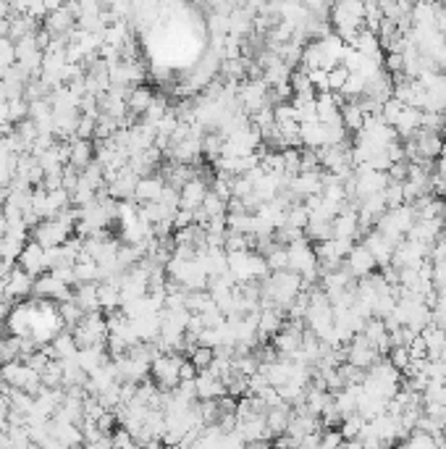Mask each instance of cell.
I'll return each instance as SVG.
<instances>
[{
  "label": "cell",
  "mask_w": 446,
  "mask_h": 449,
  "mask_svg": "<svg viewBox=\"0 0 446 449\" xmlns=\"http://www.w3.org/2000/svg\"><path fill=\"white\" fill-rule=\"evenodd\" d=\"M307 223H310V210H307V205L305 203H294L292 208L286 210V226L305 231Z\"/></svg>",
  "instance_id": "4316f807"
},
{
  "label": "cell",
  "mask_w": 446,
  "mask_h": 449,
  "mask_svg": "<svg viewBox=\"0 0 446 449\" xmlns=\"http://www.w3.org/2000/svg\"><path fill=\"white\" fill-rule=\"evenodd\" d=\"M381 360V355H378V350L370 344L362 334H357L355 339H352V344H349V360L355 368H359V371H370L376 362Z\"/></svg>",
  "instance_id": "5b68a950"
},
{
  "label": "cell",
  "mask_w": 446,
  "mask_h": 449,
  "mask_svg": "<svg viewBox=\"0 0 446 449\" xmlns=\"http://www.w3.org/2000/svg\"><path fill=\"white\" fill-rule=\"evenodd\" d=\"M163 189H165V179L161 176H144L140 179L137 184V192H134V203H161L163 198Z\"/></svg>",
  "instance_id": "5bb4252c"
},
{
  "label": "cell",
  "mask_w": 446,
  "mask_h": 449,
  "mask_svg": "<svg viewBox=\"0 0 446 449\" xmlns=\"http://www.w3.org/2000/svg\"><path fill=\"white\" fill-rule=\"evenodd\" d=\"M19 268L24 274H29L32 279H40V276L47 271V263H45V250L37 244V242H27L24 244V252L19 258Z\"/></svg>",
  "instance_id": "ba28073f"
},
{
  "label": "cell",
  "mask_w": 446,
  "mask_h": 449,
  "mask_svg": "<svg viewBox=\"0 0 446 449\" xmlns=\"http://www.w3.org/2000/svg\"><path fill=\"white\" fill-rule=\"evenodd\" d=\"M202 213L207 216V221L210 219H221V216H229V203H223V200L218 198V195H213V192H207L205 203H202Z\"/></svg>",
  "instance_id": "f546056e"
},
{
  "label": "cell",
  "mask_w": 446,
  "mask_h": 449,
  "mask_svg": "<svg viewBox=\"0 0 446 449\" xmlns=\"http://www.w3.org/2000/svg\"><path fill=\"white\" fill-rule=\"evenodd\" d=\"M362 244H365V247L370 250V255H373L376 265H381V268L392 265V258H394V250H396V247H394L389 240H383V237L376 229L362 237Z\"/></svg>",
  "instance_id": "9c48e42d"
},
{
  "label": "cell",
  "mask_w": 446,
  "mask_h": 449,
  "mask_svg": "<svg viewBox=\"0 0 446 449\" xmlns=\"http://www.w3.org/2000/svg\"><path fill=\"white\" fill-rule=\"evenodd\" d=\"M58 316H61V323H64V326L77 329L79 323H82V318L87 316V313H84L74 300H68V302H61V305H58Z\"/></svg>",
  "instance_id": "484cf974"
},
{
  "label": "cell",
  "mask_w": 446,
  "mask_h": 449,
  "mask_svg": "<svg viewBox=\"0 0 446 449\" xmlns=\"http://www.w3.org/2000/svg\"><path fill=\"white\" fill-rule=\"evenodd\" d=\"M153 100H155V95L147 87H134L129 92V98H126V108H129V113L134 119H142V116L150 110Z\"/></svg>",
  "instance_id": "e0dca14e"
},
{
  "label": "cell",
  "mask_w": 446,
  "mask_h": 449,
  "mask_svg": "<svg viewBox=\"0 0 446 449\" xmlns=\"http://www.w3.org/2000/svg\"><path fill=\"white\" fill-rule=\"evenodd\" d=\"M344 268L349 271V276L355 279V281H359V279H368L370 274H376V260H373V255H370V250L362 244V242H357L355 244V250L349 252V258L344 260Z\"/></svg>",
  "instance_id": "3957f363"
},
{
  "label": "cell",
  "mask_w": 446,
  "mask_h": 449,
  "mask_svg": "<svg viewBox=\"0 0 446 449\" xmlns=\"http://www.w3.org/2000/svg\"><path fill=\"white\" fill-rule=\"evenodd\" d=\"M415 147H417V155H420V161H438V155H441V147H444V137L436 132H425V129H420V132L412 137Z\"/></svg>",
  "instance_id": "8fae6325"
},
{
  "label": "cell",
  "mask_w": 446,
  "mask_h": 449,
  "mask_svg": "<svg viewBox=\"0 0 446 449\" xmlns=\"http://www.w3.org/2000/svg\"><path fill=\"white\" fill-rule=\"evenodd\" d=\"M186 358L184 355H179V352H168V355H158L153 362H150V378L158 389H163V392H171L176 389L179 383H181V362Z\"/></svg>",
  "instance_id": "6da1fadb"
},
{
  "label": "cell",
  "mask_w": 446,
  "mask_h": 449,
  "mask_svg": "<svg viewBox=\"0 0 446 449\" xmlns=\"http://www.w3.org/2000/svg\"><path fill=\"white\" fill-rule=\"evenodd\" d=\"M386 216H389V221L394 223V229L399 231L404 240H407V234H410L412 226L417 223V213H415L412 205H402V208H396V210H389Z\"/></svg>",
  "instance_id": "d6986e66"
},
{
  "label": "cell",
  "mask_w": 446,
  "mask_h": 449,
  "mask_svg": "<svg viewBox=\"0 0 446 449\" xmlns=\"http://www.w3.org/2000/svg\"><path fill=\"white\" fill-rule=\"evenodd\" d=\"M273 121H276V126H283V124H292V121H297V110H294L292 103L273 105Z\"/></svg>",
  "instance_id": "8d00e7d4"
},
{
  "label": "cell",
  "mask_w": 446,
  "mask_h": 449,
  "mask_svg": "<svg viewBox=\"0 0 446 449\" xmlns=\"http://www.w3.org/2000/svg\"><path fill=\"white\" fill-rule=\"evenodd\" d=\"M195 386H197V399H200V402H210V399L226 397V383L221 381V378H216L210 371L197 373Z\"/></svg>",
  "instance_id": "30bf717a"
},
{
  "label": "cell",
  "mask_w": 446,
  "mask_h": 449,
  "mask_svg": "<svg viewBox=\"0 0 446 449\" xmlns=\"http://www.w3.org/2000/svg\"><path fill=\"white\" fill-rule=\"evenodd\" d=\"M383 200H386V210L402 208V205H404L402 182H389V186L383 189Z\"/></svg>",
  "instance_id": "1f68e13d"
},
{
  "label": "cell",
  "mask_w": 446,
  "mask_h": 449,
  "mask_svg": "<svg viewBox=\"0 0 446 449\" xmlns=\"http://www.w3.org/2000/svg\"><path fill=\"white\" fill-rule=\"evenodd\" d=\"M79 186L95 192V195H98V189H105V174H103V165L98 161L89 163L84 171H79Z\"/></svg>",
  "instance_id": "44dd1931"
},
{
  "label": "cell",
  "mask_w": 446,
  "mask_h": 449,
  "mask_svg": "<svg viewBox=\"0 0 446 449\" xmlns=\"http://www.w3.org/2000/svg\"><path fill=\"white\" fill-rule=\"evenodd\" d=\"M74 339H77L79 350H87V347H103L108 341V323L103 313H87L82 318L77 329L71 331Z\"/></svg>",
  "instance_id": "7a4b0ae2"
},
{
  "label": "cell",
  "mask_w": 446,
  "mask_h": 449,
  "mask_svg": "<svg viewBox=\"0 0 446 449\" xmlns=\"http://www.w3.org/2000/svg\"><path fill=\"white\" fill-rule=\"evenodd\" d=\"M89 163H95V142L74 140L71 142V161H68V165H74L77 171H84Z\"/></svg>",
  "instance_id": "ac0fdd59"
},
{
  "label": "cell",
  "mask_w": 446,
  "mask_h": 449,
  "mask_svg": "<svg viewBox=\"0 0 446 449\" xmlns=\"http://www.w3.org/2000/svg\"><path fill=\"white\" fill-rule=\"evenodd\" d=\"M404 108H407V105H402L399 100H394V98L386 100V103H383V108H381V119L386 121L389 126H394V124L399 121V116H402Z\"/></svg>",
  "instance_id": "e575fe53"
},
{
  "label": "cell",
  "mask_w": 446,
  "mask_h": 449,
  "mask_svg": "<svg viewBox=\"0 0 446 449\" xmlns=\"http://www.w3.org/2000/svg\"><path fill=\"white\" fill-rule=\"evenodd\" d=\"M207 192H210V186H207V182L202 179V176H197V179H192V182H186L184 186H181V200H179V208L181 210H200L202 208V203H205Z\"/></svg>",
  "instance_id": "8992f818"
},
{
  "label": "cell",
  "mask_w": 446,
  "mask_h": 449,
  "mask_svg": "<svg viewBox=\"0 0 446 449\" xmlns=\"http://www.w3.org/2000/svg\"><path fill=\"white\" fill-rule=\"evenodd\" d=\"M281 329H283L281 310H276V307H265V310H260V318H258V339L265 341L268 337L273 339Z\"/></svg>",
  "instance_id": "9a60e30c"
},
{
  "label": "cell",
  "mask_w": 446,
  "mask_h": 449,
  "mask_svg": "<svg viewBox=\"0 0 446 449\" xmlns=\"http://www.w3.org/2000/svg\"><path fill=\"white\" fill-rule=\"evenodd\" d=\"M98 305H100V313H103V310H105V313H116V310H121L119 286L108 284V281L98 284Z\"/></svg>",
  "instance_id": "7402d4cb"
},
{
  "label": "cell",
  "mask_w": 446,
  "mask_h": 449,
  "mask_svg": "<svg viewBox=\"0 0 446 449\" xmlns=\"http://www.w3.org/2000/svg\"><path fill=\"white\" fill-rule=\"evenodd\" d=\"M438 360H444V362H446V341H444V350H441V358H438Z\"/></svg>",
  "instance_id": "bcb514c9"
},
{
  "label": "cell",
  "mask_w": 446,
  "mask_h": 449,
  "mask_svg": "<svg viewBox=\"0 0 446 449\" xmlns=\"http://www.w3.org/2000/svg\"><path fill=\"white\" fill-rule=\"evenodd\" d=\"M74 27H77V19L68 13L66 6H61L55 13L45 16V32L50 34V37H66L68 32H74Z\"/></svg>",
  "instance_id": "7c38bea8"
},
{
  "label": "cell",
  "mask_w": 446,
  "mask_h": 449,
  "mask_svg": "<svg viewBox=\"0 0 446 449\" xmlns=\"http://www.w3.org/2000/svg\"><path fill=\"white\" fill-rule=\"evenodd\" d=\"M95 126H98V121H95V119H89V116H79L77 140H87V142H95Z\"/></svg>",
  "instance_id": "f35d334b"
},
{
  "label": "cell",
  "mask_w": 446,
  "mask_h": 449,
  "mask_svg": "<svg viewBox=\"0 0 446 449\" xmlns=\"http://www.w3.org/2000/svg\"><path fill=\"white\" fill-rule=\"evenodd\" d=\"M74 302H77L84 313H100L98 305V284H77L74 292Z\"/></svg>",
  "instance_id": "603a6c76"
},
{
  "label": "cell",
  "mask_w": 446,
  "mask_h": 449,
  "mask_svg": "<svg viewBox=\"0 0 446 449\" xmlns=\"http://www.w3.org/2000/svg\"><path fill=\"white\" fill-rule=\"evenodd\" d=\"M433 286H436V289L446 286V258H444V260H436V263H433Z\"/></svg>",
  "instance_id": "7bdbcfd3"
},
{
  "label": "cell",
  "mask_w": 446,
  "mask_h": 449,
  "mask_svg": "<svg viewBox=\"0 0 446 449\" xmlns=\"http://www.w3.org/2000/svg\"><path fill=\"white\" fill-rule=\"evenodd\" d=\"M386 360L392 362L399 373H404L407 368H410L412 358H410V350H407V347H392V352H389V358H386Z\"/></svg>",
  "instance_id": "836d02e7"
},
{
  "label": "cell",
  "mask_w": 446,
  "mask_h": 449,
  "mask_svg": "<svg viewBox=\"0 0 446 449\" xmlns=\"http://www.w3.org/2000/svg\"><path fill=\"white\" fill-rule=\"evenodd\" d=\"M22 362H27V365H29V368H32L34 373H43L45 368H47V365L53 362V358H50V355H47L45 350H37L34 355H29V358H24Z\"/></svg>",
  "instance_id": "ab89813d"
},
{
  "label": "cell",
  "mask_w": 446,
  "mask_h": 449,
  "mask_svg": "<svg viewBox=\"0 0 446 449\" xmlns=\"http://www.w3.org/2000/svg\"><path fill=\"white\" fill-rule=\"evenodd\" d=\"M365 418L359 415V413H355V415H347L344 418V423L339 426V431H341V436H344V441H357L359 434H362V428H365Z\"/></svg>",
  "instance_id": "83f0119b"
},
{
  "label": "cell",
  "mask_w": 446,
  "mask_h": 449,
  "mask_svg": "<svg viewBox=\"0 0 446 449\" xmlns=\"http://www.w3.org/2000/svg\"><path fill=\"white\" fill-rule=\"evenodd\" d=\"M383 71L392 79L404 74V55L402 53H386L383 55Z\"/></svg>",
  "instance_id": "d6a6232c"
},
{
  "label": "cell",
  "mask_w": 446,
  "mask_h": 449,
  "mask_svg": "<svg viewBox=\"0 0 446 449\" xmlns=\"http://www.w3.org/2000/svg\"><path fill=\"white\" fill-rule=\"evenodd\" d=\"M349 79V71L341 64H339L336 68H331L328 71V92H341L344 89V84H347Z\"/></svg>",
  "instance_id": "d590c367"
},
{
  "label": "cell",
  "mask_w": 446,
  "mask_h": 449,
  "mask_svg": "<svg viewBox=\"0 0 446 449\" xmlns=\"http://www.w3.org/2000/svg\"><path fill=\"white\" fill-rule=\"evenodd\" d=\"M34 297L37 300H58V302H68L74 300L71 286L58 281L53 274H43L40 279H34Z\"/></svg>",
  "instance_id": "277c9868"
},
{
  "label": "cell",
  "mask_w": 446,
  "mask_h": 449,
  "mask_svg": "<svg viewBox=\"0 0 446 449\" xmlns=\"http://www.w3.org/2000/svg\"><path fill=\"white\" fill-rule=\"evenodd\" d=\"M265 263H268V271L271 274H281V271H289V252H286V247H281V244H276L273 242V247L265 255Z\"/></svg>",
  "instance_id": "d4e9b609"
},
{
  "label": "cell",
  "mask_w": 446,
  "mask_h": 449,
  "mask_svg": "<svg viewBox=\"0 0 446 449\" xmlns=\"http://www.w3.org/2000/svg\"><path fill=\"white\" fill-rule=\"evenodd\" d=\"M34 292V279L29 274H24L22 268H13L8 279H6V292L3 295L8 297L11 302H24V297H29Z\"/></svg>",
  "instance_id": "52a82bcc"
},
{
  "label": "cell",
  "mask_w": 446,
  "mask_h": 449,
  "mask_svg": "<svg viewBox=\"0 0 446 449\" xmlns=\"http://www.w3.org/2000/svg\"><path fill=\"white\" fill-rule=\"evenodd\" d=\"M195 223V213L192 210H176L174 213V231H181V229H186V226H192Z\"/></svg>",
  "instance_id": "b9f144b4"
},
{
  "label": "cell",
  "mask_w": 446,
  "mask_h": 449,
  "mask_svg": "<svg viewBox=\"0 0 446 449\" xmlns=\"http://www.w3.org/2000/svg\"><path fill=\"white\" fill-rule=\"evenodd\" d=\"M394 129H396V134H399V140H404V142H410L415 134L423 129V110L417 108H404L402 116H399V121L394 124Z\"/></svg>",
  "instance_id": "4fadbf2b"
},
{
  "label": "cell",
  "mask_w": 446,
  "mask_h": 449,
  "mask_svg": "<svg viewBox=\"0 0 446 449\" xmlns=\"http://www.w3.org/2000/svg\"><path fill=\"white\" fill-rule=\"evenodd\" d=\"M344 447V436H341V431L339 428H328L320 434V447L318 449H341Z\"/></svg>",
  "instance_id": "74e56055"
},
{
  "label": "cell",
  "mask_w": 446,
  "mask_h": 449,
  "mask_svg": "<svg viewBox=\"0 0 446 449\" xmlns=\"http://www.w3.org/2000/svg\"><path fill=\"white\" fill-rule=\"evenodd\" d=\"M213 358H216V352L210 350V347H200V344H197L195 350L189 352V358H186V360L195 365L197 373H202V371H207V368H210Z\"/></svg>",
  "instance_id": "4dcf8cb0"
},
{
  "label": "cell",
  "mask_w": 446,
  "mask_h": 449,
  "mask_svg": "<svg viewBox=\"0 0 446 449\" xmlns=\"http://www.w3.org/2000/svg\"><path fill=\"white\" fill-rule=\"evenodd\" d=\"M407 350H410V358H412V360H425V358H428V347H425V341L420 334L407 344Z\"/></svg>",
  "instance_id": "60d3db41"
},
{
  "label": "cell",
  "mask_w": 446,
  "mask_h": 449,
  "mask_svg": "<svg viewBox=\"0 0 446 449\" xmlns=\"http://www.w3.org/2000/svg\"><path fill=\"white\" fill-rule=\"evenodd\" d=\"M179 376H181V381H195L197 368L189 360H184V362H181V371H179Z\"/></svg>",
  "instance_id": "ee69618b"
},
{
  "label": "cell",
  "mask_w": 446,
  "mask_h": 449,
  "mask_svg": "<svg viewBox=\"0 0 446 449\" xmlns=\"http://www.w3.org/2000/svg\"><path fill=\"white\" fill-rule=\"evenodd\" d=\"M420 337H423L425 347H428V360H438V358H441V350H444L446 331L438 329L436 323H431V326H425V329L420 331Z\"/></svg>",
  "instance_id": "ffe728a7"
},
{
  "label": "cell",
  "mask_w": 446,
  "mask_h": 449,
  "mask_svg": "<svg viewBox=\"0 0 446 449\" xmlns=\"http://www.w3.org/2000/svg\"><path fill=\"white\" fill-rule=\"evenodd\" d=\"M341 124H344V129L347 134H359L362 132V126H365V116H362V110L355 100H349L347 105L341 108Z\"/></svg>",
  "instance_id": "cb8c5ba5"
},
{
  "label": "cell",
  "mask_w": 446,
  "mask_h": 449,
  "mask_svg": "<svg viewBox=\"0 0 446 449\" xmlns=\"http://www.w3.org/2000/svg\"><path fill=\"white\" fill-rule=\"evenodd\" d=\"M24 252V242L13 240V237H0V260H6V263H19V258H22Z\"/></svg>",
  "instance_id": "f1b7e54d"
},
{
  "label": "cell",
  "mask_w": 446,
  "mask_h": 449,
  "mask_svg": "<svg viewBox=\"0 0 446 449\" xmlns=\"http://www.w3.org/2000/svg\"><path fill=\"white\" fill-rule=\"evenodd\" d=\"M8 415H11V399L6 392H0V420H8Z\"/></svg>",
  "instance_id": "f6af8a7d"
},
{
  "label": "cell",
  "mask_w": 446,
  "mask_h": 449,
  "mask_svg": "<svg viewBox=\"0 0 446 449\" xmlns=\"http://www.w3.org/2000/svg\"><path fill=\"white\" fill-rule=\"evenodd\" d=\"M289 420H292V407L286 405H278V407H271L268 413H265V423H268V431H271V436H283L286 434V428H289Z\"/></svg>",
  "instance_id": "2e32d148"
}]
</instances>
